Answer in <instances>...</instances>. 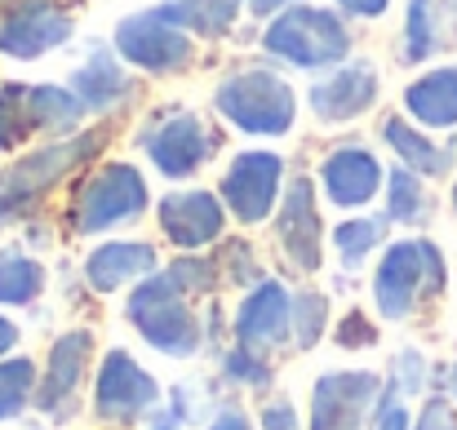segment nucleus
I'll list each match as a JSON object with an SVG mask.
<instances>
[{"mask_svg":"<svg viewBox=\"0 0 457 430\" xmlns=\"http://www.w3.org/2000/svg\"><path fill=\"white\" fill-rule=\"evenodd\" d=\"M382 377L373 368H328L311 386V413L306 430H369L378 400H382Z\"/></svg>","mask_w":457,"mask_h":430,"instance_id":"10","label":"nucleus"},{"mask_svg":"<svg viewBox=\"0 0 457 430\" xmlns=\"http://www.w3.org/2000/svg\"><path fill=\"white\" fill-rule=\"evenodd\" d=\"M134 143H138V151L152 160L164 178L182 182V178L200 173V169L218 155L222 129H213V125H209L200 112H191V107H160V112H152V116L138 125Z\"/></svg>","mask_w":457,"mask_h":430,"instance_id":"7","label":"nucleus"},{"mask_svg":"<svg viewBox=\"0 0 457 430\" xmlns=\"http://www.w3.org/2000/svg\"><path fill=\"white\" fill-rule=\"evenodd\" d=\"M431 386H436V391H445V395H453V400H457V360H449V364H440V368H431Z\"/></svg>","mask_w":457,"mask_h":430,"instance_id":"45","label":"nucleus"},{"mask_svg":"<svg viewBox=\"0 0 457 430\" xmlns=\"http://www.w3.org/2000/svg\"><path fill=\"white\" fill-rule=\"evenodd\" d=\"M386 386V395H395V400H413V395H422L427 386H431V364H427V355L418 351V346H400L395 355H391V368H386V377H382Z\"/></svg>","mask_w":457,"mask_h":430,"instance_id":"33","label":"nucleus"},{"mask_svg":"<svg viewBox=\"0 0 457 430\" xmlns=\"http://www.w3.org/2000/svg\"><path fill=\"white\" fill-rule=\"evenodd\" d=\"M18 337H22V328H18L9 315H0V360L18 351Z\"/></svg>","mask_w":457,"mask_h":430,"instance_id":"46","label":"nucleus"},{"mask_svg":"<svg viewBox=\"0 0 457 430\" xmlns=\"http://www.w3.org/2000/svg\"><path fill=\"white\" fill-rule=\"evenodd\" d=\"M169 22H178L182 31L200 36V40H218L236 27L245 0H160L155 4Z\"/></svg>","mask_w":457,"mask_h":430,"instance_id":"26","label":"nucleus"},{"mask_svg":"<svg viewBox=\"0 0 457 430\" xmlns=\"http://www.w3.org/2000/svg\"><path fill=\"white\" fill-rule=\"evenodd\" d=\"M445 9H449V18H453V27H457V0H445Z\"/></svg>","mask_w":457,"mask_h":430,"instance_id":"48","label":"nucleus"},{"mask_svg":"<svg viewBox=\"0 0 457 430\" xmlns=\"http://www.w3.org/2000/svg\"><path fill=\"white\" fill-rule=\"evenodd\" d=\"M103 143H107V125H98V129H76V134H67V138H54V143L18 155V160L0 173V227L27 222V218L36 213V204H40L58 182H67L71 173H80L89 160H98Z\"/></svg>","mask_w":457,"mask_h":430,"instance_id":"1","label":"nucleus"},{"mask_svg":"<svg viewBox=\"0 0 457 430\" xmlns=\"http://www.w3.org/2000/svg\"><path fill=\"white\" fill-rule=\"evenodd\" d=\"M147 204H152V191H147L143 169L125 160H107L80 178L67 222L76 236H112L120 227H134L147 213Z\"/></svg>","mask_w":457,"mask_h":430,"instance_id":"6","label":"nucleus"},{"mask_svg":"<svg viewBox=\"0 0 457 430\" xmlns=\"http://www.w3.org/2000/svg\"><path fill=\"white\" fill-rule=\"evenodd\" d=\"M45 293V267L18 249V244H0V306H31Z\"/></svg>","mask_w":457,"mask_h":430,"instance_id":"28","label":"nucleus"},{"mask_svg":"<svg viewBox=\"0 0 457 430\" xmlns=\"http://www.w3.org/2000/svg\"><path fill=\"white\" fill-rule=\"evenodd\" d=\"M369 430H413L409 400H395V395H386V391H382V400H378V413H373Z\"/></svg>","mask_w":457,"mask_h":430,"instance_id":"40","label":"nucleus"},{"mask_svg":"<svg viewBox=\"0 0 457 430\" xmlns=\"http://www.w3.org/2000/svg\"><path fill=\"white\" fill-rule=\"evenodd\" d=\"M155 222L178 253H200V249L222 240L227 204H222V195H213L204 186H182V191H169L155 204Z\"/></svg>","mask_w":457,"mask_h":430,"instance_id":"15","label":"nucleus"},{"mask_svg":"<svg viewBox=\"0 0 457 430\" xmlns=\"http://www.w3.org/2000/svg\"><path fill=\"white\" fill-rule=\"evenodd\" d=\"M76 36V18L58 0H9L0 18V54L13 62L45 58Z\"/></svg>","mask_w":457,"mask_h":430,"instance_id":"14","label":"nucleus"},{"mask_svg":"<svg viewBox=\"0 0 457 430\" xmlns=\"http://www.w3.org/2000/svg\"><path fill=\"white\" fill-rule=\"evenodd\" d=\"M231 337L249 351H262V355L285 351L294 337V288H285L271 276L262 285H253L231 315Z\"/></svg>","mask_w":457,"mask_h":430,"instance_id":"16","label":"nucleus"},{"mask_svg":"<svg viewBox=\"0 0 457 430\" xmlns=\"http://www.w3.org/2000/svg\"><path fill=\"white\" fill-rule=\"evenodd\" d=\"M164 276L182 288L187 297H209V293L218 288V280H222L218 258H209V253H178V258L164 267Z\"/></svg>","mask_w":457,"mask_h":430,"instance_id":"35","label":"nucleus"},{"mask_svg":"<svg viewBox=\"0 0 457 430\" xmlns=\"http://www.w3.org/2000/svg\"><path fill=\"white\" fill-rule=\"evenodd\" d=\"M143 430H187V422H182V418L169 409V400H160L152 413L143 418Z\"/></svg>","mask_w":457,"mask_h":430,"instance_id":"43","label":"nucleus"},{"mask_svg":"<svg viewBox=\"0 0 457 430\" xmlns=\"http://www.w3.org/2000/svg\"><path fill=\"white\" fill-rule=\"evenodd\" d=\"M112 45L129 67H138L147 76H182L195 62V36L182 31L178 22H169L160 9L125 13L116 22Z\"/></svg>","mask_w":457,"mask_h":430,"instance_id":"8","label":"nucleus"},{"mask_svg":"<svg viewBox=\"0 0 457 430\" xmlns=\"http://www.w3.org/2000/svg\"><path fill=\"white\" fill-rule=\"evenodd\" d=\"M218 195H222V204L236 222H245V227L267 222L280 209V195H285V155L258 151V146L231 155V164L218 182Z\"/></svg>","mask_w":457,"mask_h":430,"instance_id":"11","label":"nucleus"},{"mask_svg":"<svg viewBox=\"0 0 457 430\" xmlns=\"http://www.w3.org/2000/svg\"><path fill=\"white\" fill-rule=\"evenodd\" d=\"M89 364H94V333L89 328H67V333L54 337V346L45 355V368H40V386H36V409L54 426L76 418Z\"/></svg>","mask_w":457,"mask_h":430,"instance_id":"13","label":"nucleus"},{"mask_svg":"<svg viewBox=\"0 0 457 430\" xmlns=\"http://www.w3.org/2000/svg\"><path fill=\"white\" fill-rule=\"evenodd\" d=\"M382 195H386V218L391 227H427L436 218V191H431V178L395 164L386 169V182H382Z\"/></svg>","mask_w":457,"mask_h":430,"instance_id":"24","label":"nucleus"},{"mask_svg":"<svg viewBox=\"0 0 457 430\" xmlns=\"http://www.w3.org/2000/svg\"><path fill=\"white\" fill-rule=\"evenodd\" d=\"M378 324L364 315V310H346L337 324H333V342L342 346V351H373L378 346Z\"/></svg>","mask_w":457,"mask_h":430,"instance_id":"37","label":"nucleus"},{"mask_svg":"<svg viewBox=\"0 0 457 430\" xmlns=\"http://www.w3.org/2000/svg\"><path fill=\"white\" fill-rule=\"evenodd\" d=\"M213 112L240 134L285 138L298 125V94L276 67L249 62V67H236L218 80Z\"/></svg>","mask_w":457,"mask_h":430,"instance_id":"3","label":"nucleus"},{"mask_svg":"<svg viewBox=\"0 0 457 430\" xmlns=\"http://www.w3.org/2000/svg\"><path fill=\"white\" fill-rule=\"evenodd\" d=\"M125 319L152 351L169 360H195L204 351V319L191 310L187 293L164 276V267L129 288Z\"/></svg>","mask_w":457,"mask_h":430,"instance_id":"5","label":"nucleus"},{"mask_svg":"<svg viewBox=\"0 0 457 430\" xmlns=\"http://www.w3.org/2000/svg\"><path fill=\"white\" fill-rule=\"evenodd\" d=\"M333 9H342L346 18H360V22H373L391 9V0H333Z\"/></svg>","mask_w":457,"mask_h":430,"instance_id":"42","label":"nucleus"},{"mask_svg":"<svg viewBox=\"0 0 457 430\" xmlns=\"http://www.w3.org/2000/svg\"><path fill=\"white\" fill-rule=\"evenodd\" d=\"M218 271H222V280L231 288H249L262 285L267 280V271H262V262H258V249L249 244V240H218Z\"/></svg>","mask_w":457,"mask_h":430,"instance_id":"34","label":"nucleus"},{"mask_svg":"<svg viewBox=\"0 0 457 430\" xmlns=\"http://www.w3.org/2000/svg\"><path fill=\"white\" fill-rule=\"evenodd\" d=\"M227 333V319H222V306L218 302H209V310H204V346H213V355H218V337Z\"/></svg>","mask_w":457,"mask_h":430,"instance_id":"44","label":"nucleus"},{"mask_svg":"<svg viewBox=\"0 0 457 430\" xmlns=\"http://www.w3.org/2000/svg\"><path fill=\"white\" fill-rule=\"evenodd\" d=\"M218 377L227 382V386H236V391H253V395H267L271 386H276V364H271V355H262V351H249V346H227V351H218Z\"/></svg>","mask_w":457,"mask_h":430,"instance_id":"29","label":"nucleus"},{"mask_svg":"<svg viewBox=\"0 0 457 430\" xmlns=\"http://www.w3.org/2000/svg\"><path fill=\"white\" fill-rule=\"evenodd\" d=\"M36 386H40V368L31 355H4L0 360V422L22 418L36 404Z\"/></svg>","mask_w":457,"mask_h":430,"instance_id":"30","label":"nucleus"},{"mask_svg":"<svg viewBox=\"0 0 457 430\" xmlns=\"http://www.w3.org/2000/svg\"><path fill=\"white\" fill-rule=\"evenodd\" d=\"M449 200H453V213H457V173H453V191H449Z\"/></svg>","mask_w":457,"mask_h":430,"instance_id":"49","label":"nucleus"},{"mask_svg":"<svg viewBox=\"0 0 457 430\" xmlns=\"http://www.w3.org/2000/svg\"><path fill=\"white\" fill-rule=\"evenodd\" d=\"M31 116H36V134H54L67 138L85 125V103L71 94V85H31Z\"/></svg>","mask_w":457,"mask_h":430,"instance_id":"27","label":"nucleus"},{"mask_svg":"<svg viewBox=\"0 0 457 430\" xmlns=\"http://www.w3.org/2000/svg\"><path fill=\"white\" fill-rule=\"evenodd\" d=\"M404 116L418 120L431 134H453L457 129V62L427 67L404 85Z\"/></svg>","mask_w":457,"mask_h":430,"instance_id":"22","label":"nucleus"},{"mask_svg":"<svg viewBox=\"0 0 457 430\" xmlns=\"http://www.w3.org/2000/svg\"><path fill=\"white\" fill-rule=\"evenodd\" d=\"M351 22L342 9H324V4H289L276 18H267L262 31V49L298 71H333L351 58Z\"/></svg>","mask_w":457,"mask_h":430,"instance_id":"4","label":"nucleus"},{"mask_svg":"<svg viewBox=\"0 0 457 430\" xmlns=\"http://www.w3.org/2000/svg\"><path fill=\"white\" fill-rule=\"evenodd\" d=\"M315 182H320V191H324L328 204H337V209H364V204L378 200V191L386 182V169H382V160H378L373 146L342 143L324 155Z\"/></svg>","mask_w":457,"mask_h":430,"instance_id":"19","label":"nucleus"},{"mask_svg":"<svg viewBox=\"0 0 457 430\" xmlns=\"http://www.w3.org/2000/svg\"><path fill=\"white\" fill-rule=\"evenodd\" d=\"M453 18L445 9V0H409L404 4V27H400V62L404 67H422L436 54L449 49L453 36Z\"/></svg>","mask_w":457,"mask_h":430,"instance_id":"23","label":"nucleus"},{"mask_svg":"<svg viewBox=\"0 0 457 430\" xmlns=\"http://www.w3.org/2000/svg\"><path fill=\"white\" fill-rule=\"evenodd\" d=\"M378 134H382V143L391 146L395 164H404V169H413V173H422V178H431V182L453 178L457 173V138L436 143V138H431V129H422V125H418V120H409L404 112L382 116Z\"/></svg>","mask_w":457,"mask_h":430,"instance_id":"20","label":"nucleus"},{"mask_svg":"<svg viewBox=\"0 0 457 430\" xmlns=\"http://www.w3.org/2000/svg\"><path fill=\"white\" fill-rule=\"evenodd\" d=\"M169 409H173L187 426H200V422L213 418L218 400H213V386H209V382L191 377V382H178V386L169 391Z\"/></svg>","mask_w":457,"mask_h":430,"instance_id":"36","label":"nucleus"},{"mask_svg":"<svg viewBox=\"0 0 457 430\" xmlns=\"http://www.w3.org/2000/svg\"><path fill=\"white\" fill-rule=\"evenodd\" d=\"M204 430H253V422H249V413H245L240 404H231V400H227V404H218V409H213V418L204 422Z\"/></svg>","mask_w":457,"mask_h":430,"instance_id":"41","label":"nucleus"},{"mask_svg":"<svg viewBox=\"0 0 457 430\" xmlns=\"http://www.w3.org/2000/svg\"><path fill=\"white\" fill-rule=\"evenodd\" d=\"M276 240H280V258L289 271L315 276L324 267V218H320V182L294 173L285 195H280V213H276Z\"/></svg>","mask_w":457,"mask_h":430,"instance_id":"12","label":"nucleus"},{"mask_svg":"<svg viewBox=\"0 0 457 430\" xmlns=\"http://www.w3.org/2000/svg\"><path fill=\"white\" fill-rule=\"evenodd\" d=\"M258 430H306L298 418V404L289 395H267L258 409Z\"/></svg>","mask_w":457,"mask_h":430,"instance_id":"39","label":"nucleus"},{"mask_svg":"<svg viewBox=\"0 0 457 430\" xmlns=\"http://www.w3.org/2000/svg\"><path fill=\"white\" fill-rule=\"evenodd\" d=\"M449 288V258L436 240L413 236L382 249L373 271V306L386 324H409L427 302H440Z\"/></svg>","mask_w":457,"mask_h":430,"instance_id":"2","label":"nucleus"},{"mask_svg":"<svg viewBox=\"0 0 457 430\" xmlns=\"http://www.w3.org/2000/svg\"><path fill=\"white\" fill-rule=\"evenodd\" d=\"M289 4H303V0H245V9H249L253 18H276V13L289 9Z\"/></svg>","mask_w":457,"mask_h":430,"instance_id":"47","label":"nucleus"},{"mask_svg":"<svg viewBox=\"0 0 457 430\" xmlns=\"http://www.w3.org/2000/svg\"><path fill=\"white\" fill-rule=\"evenodd\" d=\"M164 400L160 382L120 346H112L98 360L94 373V418L107 426H138L155 404Z\"/></svg>","mask_w":457,"mask_h":430,"instance_id":"9","label":"nucleus"},{"mask_svg":"<svg viewBox=\"0 0 457 430\" xmlns=\"http://www.w3.org/2000/svg\"><path fill=\"white\" fill-rule=\"evenodd\" d=\"M328 333V293L320 288H294V351H311Z\"/></svg>","mask_w":457,"mask_h":430,"instance_id":"32","label":"nucleus"},{"mask_svg":"<svg viewBox=\"0 0 457 430\" xmlns=\"http://www.w3.org/2000/svg\"><path fill=\"white\" fill-rule=\"evenodd\" d=\"M152 271H160V258H155L152 244H143V240H103L85 258V285L94 293L134 288L138 280H147Z\"/></svg>","mask_w":457,"mask_h":430,"instance_id":"21","label":"nucleus"},{"mask_svg":"<svg viewBox=\"0 0 457 430\" xmlns=\"http://www.w3.org/2000/svg\"><path fill=\"white\" fill-rule=\"evenodd\" d=\"M391 236V218L386 213H364V218H346L333 227V253L342 262V271H360L373 262V253L386 249Z\"/></svg>","mask_w":457,"mask_h":430,"instance_id":"25","label":"nucleus"},{"mask_svg":"<svg viewBox=\"0 0 457 430\" xmlns=\"http://www.w3.org/2000/svg\"><path fill=\"white\" fill-rule=\"evenodd\" d=\"M71 94L85 103V112H94V116H116L120 107L134 103L138 80H134L129 62L116 54V45L89 40L85 62L71 71Z\"/></svg>","mask_w":457,"mask_h":430,"instance_id":"18","label":"nucleus"},{"mask_svg":"<svg viewBox=\"0 0 457 430\" xmlns=\"http://www.w3.org/2000/svg\"><path fill=\"white\" fill-rule=\"evenodd\" d=\"M31 134H36L31 85H22V80H4V85H0V151H18Z\"/></svg>","mask_w":457,"mask_h":430,"instance_id":"31","label":"nucleus"},{"mask_svg":"<svg viewBox=\"0 0 457 430\" xmlns=\"http://www.w3.org/2000/svg\"><path fill=\"white\" fill-rule=\"evenodd\" d=\"M378 98H382V76L369 58H351L306 89L311 116L320 125H351V120L369 116L378 107Z\"/></svg>","mask_w":457,"mask_h":430,"instance_id":"17","label":"nucleus"},{"mask_svg":"<svg viewBox=\"0 0 457 430\" xmlns=\"http://www.w3.org/2000/svg\"><path fill=\"white\" fill-rule=\"evenodd\" d=\"M413 430H457V400L436 391L422 400V409L413 413Z\"/></svg>","mask_w":457,"mask_h":430,"instance_id":"38","label":"nucleus"}]
</instances>
